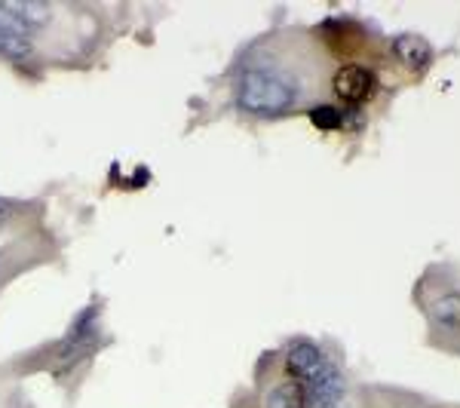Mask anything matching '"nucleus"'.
I'll list each match as a JSON object with an SVG mask.
<instances>
[{"instance_id":"nucleus-1","label":"nucleus","mask_w":460,"mask_h":408,"mask_svg":"<svg viewBox=\"0 0 460 408\" xmlns=\"http://www.w3.org/2000/svg\"><path fill=\"white\" fill-rule=\"evenodd\" d=\"M240 105L249 114L277 117L292 105H298V86L279 71L249 68L240 80Z\"/></svg>"},{"instance_id":"nucleus-2","label":"nucleus","mask_w":460,"mask_h":408,"mask_svg":"<svg viewBox=\"0 0 460 408\" xmlns=\"http://www.w3.org/2000/svg\"><path fill=\"white\" fill-rule=\"evenodd\" d=\"M99 347V329H95V307H86L71 323L68 335L62 341V362L65 366H77L89 353Z\"/></svg>"},{"instance_id":"nucleus-3","label":"nucleus","mask_w":460,"mask_h":408,"mask_svg":"<svg viewBox=\"0 0 460 408\" xmlns=\"http://www.w3.org/2000/svg\"><path fill=\"white\" fill-rule=\"evenodd\" d=\"M47 19H49V6L40 4V0H4L0 4V22L25 37L47 25Z\"/></svg>"},{"instance_id":"nucleus-4","label":"nucleus","mask_w":460,"mask_h":408,"mask_svg":"<svg viewBox=\"0 0 460 408\" xmlns=\"http://www.w3.org/2000/svg\"><path fill=\"white\" fill-rule=\"evenodd\" d=\"M347 396V384L335 366H329L316 381L307 384L304 390V408H338L341 399Z\"/></svg>"},{"instance_id":"nucleus-5","label":"nucleus","mask_w":460,"mask_h":408,"mask_svg":"<svg viewBox=\"0 0 460 408\" xmlns=\"http://www.w3.org/2000/svg\"><path fill=\"white\" fill-rule=\"evenodd\" d=\"M286 366H288V372H292V377L310 384V381H316V377L323 375L332 362L325 359V353L319 350L316 344H310V341H298V344L288 347Z\"/></svg>"},{"instance_id":"nucleus-6","label":"nucleus","mask_w":460,"mask_h":408,"mask_svg":"<svg viewBox=\"0 0 460 408\" xmlns=\"http://www.w3.org/2000/svg\"><path fill=\"white\" fill-rule=\"evenodd\" d=\"M332 86H335L338 99H344V102H362V99H368V93H372L375 77H372V71L359 68V65H344V68L335 74Z\"/></svg>"},{"instance_id":"nucleus-7","label":"nucleus","mask_w":460,"mask_h":408,"mask_svg":"<svg viewBox=\"0 0 460 408\" xmlns=\"http://www.w3.org/2000/svg\"><path fill=\"white\" fill-rule=\"evenodd\" d=\"M393 53L402 58L411 71H424L429 65V58H433V47L418 34H399L396 40H393Z\"/></svg>"},{"instance_id":"nucleus-8","label":"nucleus","mask_w":460,"mask_h":408,"mask_svg":"<svg viewBox=\"0 0 460 408\" xmlns=\"http://www.w3.org/2000/svg\"><path fill=\"white\" fill-rule=\"evenodd\" d=\"M429 316H433L436 323L442 325V329H451V332H460V295H445L433 304V310H429Z\"/></svg>"},{"instance_id":"nucleus-9","label":"nucleus","mask_w":460,"mask_h":408,"mask_svg":"<svg viewBox=\"0 0 460 408\" xmlns=\"http://www.w3.org/2000/svg\"><path fill=\"white\" fill-rule=\"evenodd\" d=\"M31 40H28L25 34L13 31V28H6L4 22H0V56L6 58H28L31 56Z\"/></svg>"},{"instance_id":"nucleus-10","label":"nucleus","mask_w":460,"mask_h":408,"mask_svg":"<svg viewBox=\"0 0 460 408\" xmlns=\"http://www.w3.org/2000/svg\"><path fill=\"white\" fill-rule=\"evenodd\" d=\"M267 408H304V393L298 384H279L267 396Z\"/></svg>"},{"instance_id":"nucleus-11","label":"nucleus","mask_w":460,"mask_h":408,"mask_svg":"<svg viewBox=\"0 0 460 408\" xmlns=\"http://www.w3.org/2000/svg\"><path fill=\"white\" fill-rule=\"evenodd\" d=\"M310 120H314L316 126H323V129H335V126L341 123V114H338V108L323 105V108H314Z\"/></svg>"},{"instance_id":"nucleus-12","label":"nucleus","mask_w":460,"mask_h":408,"mask_svg":"<svg viewBox=\"0 0 460 408\" xmlns=\"http://www.w3.org/2000/svg\"><path fill=\"white\" fill-rule=\"evenodd\" d=\"M10 212H13V206L6 203V200H0V231H4L6 221H10Z\"/></svg>"}]
</instances>
